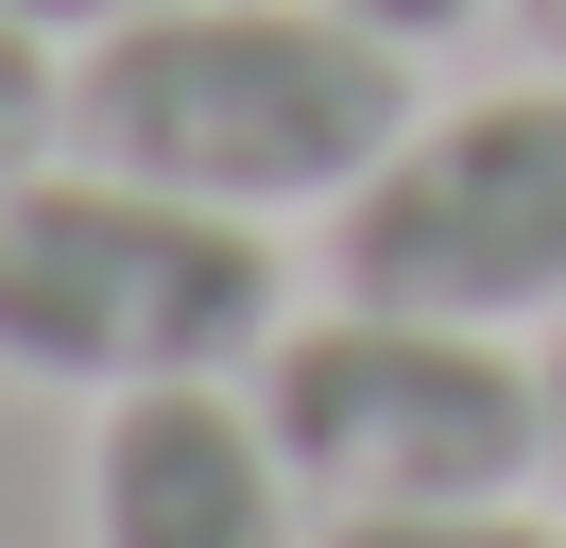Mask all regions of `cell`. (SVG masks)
I'll return each mask as SVG.
<instances>
[{
    "mask_svg": "<svg viewBox=\"0 0 566 548\" xmlns=\"http://www.w3.org/2000/svg\"><path fill=\"white\" fill-rule=\"evenodd\" d=\"M70 531L86 548H326V497L292 479L241 377H155V394L86 411Z\"/></svg>",
    "mask_w": 566,
    "mask_h": 548,
    "instance_id": "cell-5",
    "label": "cell"
},
{
    "mask_svg": "<svg viewBox=\"0 0 566 548\" xmlns=\"http://www.w3.org/2000/svg\"><path fill=\"white\" fill-rule=\"evenodd\" d=\"M275 326H292L275 223L189 205L104 155L0 171V377L104 411V394H155V377H241Z\"/></svg>",
    "mask_w": 566,
    "mask_h": 548,
    "instance_id": "cell-2",
    "label": "cell"
},
{
    "mask_svg": "<svg viewBox=\"0 0 566 548\" xmlns=\"http://www.w3.org/2000/svg\"><path fill=\"white\" fill-rule=\"evenodd\" d=\"M412 120V52L344 0H172L70 52V155L241 223H326Z\"/></svg>",
    "mask_w": 566,
    "mask_h": 548,
    "instance_id": "cell-1",
    "label": "cell"
},
{
    "mask_svg": "<svg viewBox=\"0 0 566 548\" xmlns=\"http://www.w3.org/2000/svg\"><path fill=\"white\" fill-rule=\"evenodd\" d=\"M326 548H566L549 497H429V514H326Z\"/></svg>",
    "mask_w": 566,
    "mask_h": 548,
    "instance_id": "cell-7",
    "label": "cell"
},
{
    "mask_svg": "<svg viewBox=\"0 0 566 548\" xmlns=\"http://www.w3.org/2000/svg\"><path fill=\"white\" fill-rule=\"evenodd\" d=\"M70 155V34L35 18V0H0V171Z\"/></svg>",
    "mask_w": 566,
    "mask_h": 548,
    "instance_id": "cell-6",
    "label": "cell"
},
{
    "mask_svg": "<svg viewBox=\"0 0 566 548\" xmlns=\"http://www.w3.org/2000/svg\"><path fill=\"white\" fill-rule=\"evenodd\" d=\"M344 18H378V34H395V52H447V34H481V18H497V0H344Z\"/></svg>",
    "mask_w": 566,
    "mask_h": 548,
    "instance_id": "cell-9",
    "label": "cell"
},
{
    "mask_svg": "<svg viewBox=\"0 0 566 548\" xmlns=\"http://www.w3.org/2000/svg\"><path fill=\"white\" fill-rule=\"evenodd\" d=\"M258 429L292 445L326 514H429V497H532V342L447 308L326 292L241 360Z\"/></svg>",
    "mask_w": 566,
    "mask_h": 548,
    "instance_id": "cell-3",
    "label": "cell"
},
{
    "mask_svg": "<svg viewBox=\"0 0 566 548\" xmlns=\"http://www.w3.org/2000/svg\"><path fill=\"white\" fill-rule=\"evenodd\" d=\"M497 18H515V52H532V68H566V0H497Z\"/></svg>",
    "mask_w": 566,
    "mask_h": 548,
    "instance_id": "cell-11",
    "label": "cell"
},
{
    "mask_svg": "<svg viewBox=\"0 0 566 548\" xmlns=\"http://www.w3.org/2000/svg\"><path fill=\"white\" fill-rule=\"evenodd\" d=\"M35 18L70 34V52H86V34H120V18H172V0H35Z\"/></svg>",
    "mask_w": 566,
    "mask_h": 548,
    "instance_id": "cell-10",
    "label": "cell"
},
{
    "mask_svg": "<svg viewBox=\"0 0 566 548\" xmlns=\"http://www.w3.org/2000/svg\"><path fill=\"white\" fill-rule=\"evenodd\" d=\"M326 292L549 342V326H566V68L412 103L395 155L326 205Z\"/></svg>",
    "mask_w": 566,
    "mask_h": 548,
    "instance_id": "cell-4",
    "label": "cell"
},
{
    "mask_svg": "<svg viewBox=\"0 0 566 548\" xmlns=\"http://www.w3.org/2000/svg\"><path fill=\"white\" fill-rule=\"evenodd\" d=\"M532 497L566 514V326L532 342Z\"/></svg>",
    "mask_w": 566,
    "mask_h": 548,
    "instance_id": "cell-8",
    "label": "cell"
}]
</instances>
